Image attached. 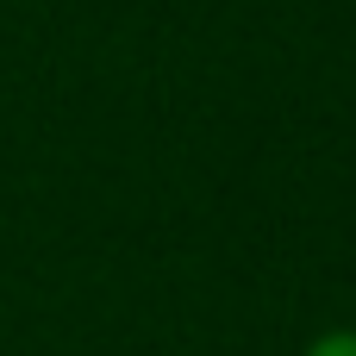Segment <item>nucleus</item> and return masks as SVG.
Listing matches in <instances>:
<instances>
[{
  "label": "nucleus",
  "mask_w": 356,
  "mask_h": 356,
  "mask_svg": "<svg viewBox=\"0 0 356 356\" xmlns=\"http://www.w3.org/2000/svg\"><path fill=\"white\" fill-rule=\"evenodd\" d=\"M307 356H356V332H319Z\"/></svg>",
  "instance_id": "obj_1"
}]
</instances>
